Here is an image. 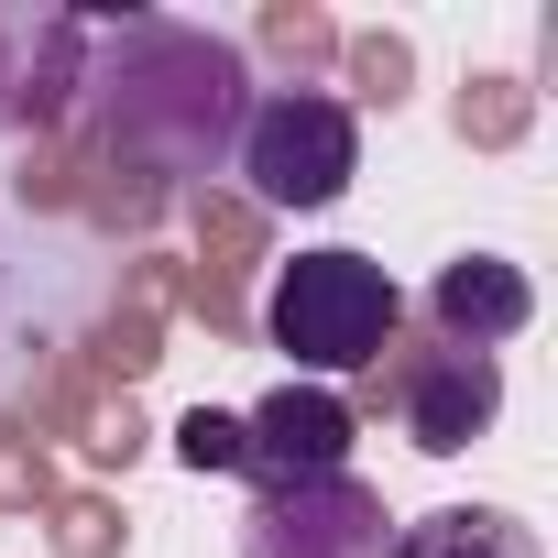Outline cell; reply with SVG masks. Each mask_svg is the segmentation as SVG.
Masks as SVG:
<instances>
[{
	"label": "cell",
	"instance_id": "cell-10",
	"mask_svg": "<svg viewBox=\"0 0 558 558\" xmlns=\"http://www.w3.org/2000/svg\"><path fill=\"white\" fill-rule=\"evenodd\" d=\"M175 449H186V471H230V460H241V416H219V405H197V416L175 427Z\"/></svg>",
	"mask_w": 558,
	"mask_h": 558
},
{
	"label": "cell",
	"instance_id": "cell-6",
	"mask_svg": "<svg viewBox=\"0 0 558 558\" xmlns=\"http://www.w3.org/2000/svg\"><path fill=\"white\" fill-rule=\"evenodd\" d=\"M384 547H395V525H384V504L351 471L318 482V493L252 504V536H241V558H384Z\"/></svg>",
	"mask_w": 558,
	"mask_h": 558
},
{
	"label": "cell",
	"instance_id": "cell-12",
	"mask_svg": "<svg viewBox=\"0 0 558 558\" xmlns=\"http://www.w3.org/2000/svg\"><path fill=\"white\" fill-rule=\"evenodd\" d=\"M525 121V88L514 77H482V99H460V132H482V143H504Z\"/></svg>",
	"mask_w": 558,
	"mask_h": 558
},
{
	"label": "cell",
	"instance_id": "cell-14",
	"mask_svg": "<svg viewBox=\"0 0 558 558\" xmlns=\"http://www.w3.org/2000/svg\"><path fill=\"white\" fill-rule=\"evenodd\" d=\"M263 45H286V56H329L340 34H329L318 12H263Z\"/></svg>",
	"mask_w": 558,
	"mask_h": 558
},
{
	"label": "cell",
	"instance_id": "cell-7",
	"mask_svg": "<svg viewBox=\"0 0 558 558\" xmlns=\"http://www.w3.org/2000/svg\"><path fill=\"white\" fill-rule=\"evenodd\" d=\"M525 274L514 263H493V252H460L438 286H427V318H438V340L449 351H493V340H514L525 329Z\"/></svg>",
	"mask_w": 558,
	"mask_h": 558
},
{
	"label": "cell",
	"instance_id": "cell-5",
	"mask_svg": "<svg viewBox=\"0 0 558 558\" xmlns=\"http://www.w3.org/2000/svg\"><path fill=\"white\" fill-rule=\"evenodd\" d=\"M384 405L405 416V438H416L427 460H460V449L493 427L504 373H493V351H449V340H427V351H405V362L384 373Z\"/></svg>",
	"mask_w": 558,
	"mask_h": 558
},
{
	"label": "cell",
	"instance_id": "cell-2",
	"mask_svg": "<svg viewBox=\"0 0 558 558\" xmlns=\"http://www.w3.org/2000/svg\"><path fill=\"white\" fill-rule=\"evenodd\" d=\"M263 329L307 373H373L405 329V296H395V274L373 252H296V263H274Z\"/></svg>",
	"mask_w": 558,
	"mask_h": 558
},
{
	"label": "cell",
	"instance_id": "cell-8",
	"mask_svg": "<svg viewBox=\"0 0 558 558\" xmlns=\"http://www.w3.org/2000/svg\"><path fill=\"white\" fill-rule=\"evenodd\" d=\"M384 558H547V547H536L514 514H493V504H438V514L395 525Z\"/></svg>",
	"mask_w": 558,
	"mask_h": 558
},
{
	"label": "cell",
	"instance_id": "cell-1",
	"mask_svg": "<svg viewBox=\"0 0 558 558\" xmlns=\"http://www.w3.org/2000/svg\"><path fill=\"white\" fill-rule=\"evenodd\" d=\"M99 56H121V77L99 99V175L121 165L132 175L121 197L154 219L165 175L219 165V143L241 121V56L186 23H121V34H99Z\"/></svg>",
	"mask_w": 558,
	"mask_h": 558
},
{
	"label": "cell",
	"instance_id": "cell-11",
	"mask_svg": "<svg viewBox=\"0 0 558 558\" xmlns=\"http://www.w3.org/2000/svg\"><path fill=\"white\" fill-rule=\"evenodd\" d=\"M351 77H362V99L395 110V99H405V45H395V34H362V45H351Z\"/></svg>",
	"mask_w": 558,
	"mask_h": 558
},
{
	"label": "cell",
	"instance_id": "cell-4",
	"mask_svg": "<svg viewBox=\"0 0 558 558\" xmlns=\"http://www.w3.org/2000/svg\"><path fill=\"white\" fill-rule=\"evenodd\" d=\"M351 395H329V384H274L252 416H241V482L274 504V493H318V482H340L351 471Z\"/></svg>",
	"mask_w": 558,
	"mask_h": 558
},
{
	"label": "cell",
	"instance_id": "cell-13",
	"mask_svg": "<svg viewBox=\"0 0 558 558\" xmlns=\"http://www.w3.org/2000/svg\"><path fill=\"white\" fill-rule=\"evenodd\" d=\"M45 493V460H34V438L23 427H0V504H34Z\"/></svg>",
	"mask_w": 558,
	"mask_h": 558
},
{
	"label": "cell",
	"instance_id": "cell-3",
	"mask_svg": "<svg viewBox=\"0 0 558 558\" xmlns=\"http://www.w3.org/2000/svg\"><path fill=\"white\" fill-rule=\"evenodd\" d=\"M362 165V132L329 88H274L252 121H241V175H252V208H329Z\"/></svg>",
	"mask_w": 558,
	"mask_h": 558
},
{
	"label": "cell",
	"instance_id": "cell-9",
	"mask_svg": "<svg viewBox=\"0 0 558 558\" xmlns=\"http://www.w3.org/2000/svg\"><path fill=\"white\" fill-rule=\"evenodd\" d=\"M197 241L219 252V263H208V286H197V296H208V318L230 329V274L252 263V208H219V197H208V208H197Z\"/></svg>",
	"mask_w": 558,
	"mask_h": 558
},
{
	"label": "cell",
	"instance_id": "cell-15",
	"mask_svg": "<svg viewBox=\"0 0 558 558\" xmlns=\"http://www.w3.org/2000/svg\"><path fill=\"white\" fill-rule=\"evenodd\" d=\"M56 547H66V558H110V514H99V504H66V514H56Z\"/></svg>",
	"mask_w": 558,
	"mask_h": 558
}]
</instances>
